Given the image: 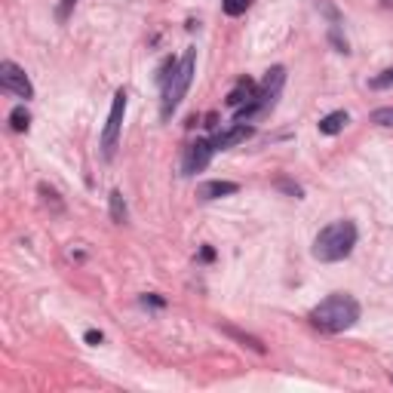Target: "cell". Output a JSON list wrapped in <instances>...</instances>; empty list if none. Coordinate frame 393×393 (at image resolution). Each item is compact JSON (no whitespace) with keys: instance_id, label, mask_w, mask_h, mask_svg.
<instances>
[{"instance_id":"277c9868","label":"cell","mask_w":393,"mask_h":393,"mask_svg":"<svg viewBox=\"0 0 393 393\" xmlns=\"http://www.w3.org/2000/svg\"><path fill=\"white\" fill-rule=\"evenodd\" d=\"M194 68H197V50H188L181 56V61L175 65V71L166 77L163 83V105H160V117L169 120L175 114V107L181 105V98L188 96L191 80H194Z\"/></svg>"},{"instance_id":"ffe728a7","label":"cell","mask_w":393,"mask_h":393,"mask_svg":"<svg viewBox=\"0 0 393 393\" xmlns=\"http://www.w3.org/2000/svg\"><path fill=\"white\" fill-rule=\"evenodd\" d=\"M276 188H283V191H289V194H292V197H302V194H304V191H302V188H298V184H292V181H286V179H280V181H276Z\"/></svg>"},{"instance_id":"603a6c76","label":"cell","mask_w":393,"mask_h":393,"mask_svg":"<svg viewBox=\"0 0 393 393\" xmlns=\"http://www.w3.org/2000/svg\"><path fill=\"white\" fill-rule=\"evenodd\" d=\"M200 258H203V261H212V258H215V252L209 249V246H206V249H203V252H200Z\"/></svg>"},{"instance_id":"ba28073f","label":"cell","mask_w":393,"mask_h":393,"mask_svg":"<svg viewBox=\"0 0 393 393\" xmlns=\"http://www.w3.org/2000/svg\"><path fill=\"white\" fill-rule=\"evenodd\" d=\"M252 135H255V129H252V126H246V123H234V126L221 129V133L212 138V148L215 151H228V148H234V144L249 142Z\"/></svg>"},{"instance_id":"30bf717a","label":"cell","mask_w":393,"mask_h":393,"mask_svg":"<svg viewBox=\"0 0 393 393\" xmlns=\"http://www.w3.org/2000/svg\"><path fill=\"white\" fill-rule=\"evenodd\" d=\"M252 96H255V83H252L249 77H243V80H240L234 89L228 92V105H230V107H243V105L249 102Z\"/></svg>"},{"instance_id":"3957f363","label":"cell","mask_w":393,"mask_h":393,"mask_svg":"<svg viewBox=\"0 0 393 393\" xmlns=\"http://www.w3.org/2000/svg\"><path fill=\"white\" fill-rule=\"evenodd\" d=\"M283 87H286V68L276 65V68H271V71L265 74L261 87H255V96H252L243 107H237V123H249V120H255V117L271 114L274 107H276V98H280Z\"/></svg>"},{"instance_id":"5b68a950","label":"cell","mask_w":393,"mask_h":393,"mask_svg":"<svg viewBox=\"0 0 393 393\" xmlns=\"http://www.w3.org/2000/svg\"><path fill=\"white\" fill-rule=\"evenodd\" d=\"M123 117H126V89H117V92H114V102H111V114H107V123H105V129H102V154H105V160H111L114 151H117L120 129H123Z\"/></svg>"},{"instance_id":"6da1fadb","label":"cell","mask_w":393,"mask_h":393,"mask_svg":"<svg viewBox=\"0 0 393 393\" xmlns=\"http://www.w3.org/2000/svg\"><path fill=\"white\" fill-rule=\"evenodd\" d=\"M359 320V302L348 292H335V295L322 298L311 311V322L322 332H348Z\"/></svg>"},{"instance_id":"7402d4cb","label":"cell","mask_w":393,"mask_h":393,"mask_svg":"<svg viewBox=\"0 0 393 393\" xmlns=\"http://www.w3.org/2000/svg\"><path fill=\"white\" fill-rule=\"evenodd\" d=\"M142 304H154V307H163L166 302H163V298H160V295H144V298H142Z\"/></svg>"},{"instance_id":"9a60e30c","label":"cell","mask_w":393,"mask_h":393,"mask_svg":"<svg viewBox=\"0 0 393 393\" xmlns=\"http://www.w3.org/2000/svg\"><path fill=\"white\" fill-rule=\"evenodd\" d=\"M252 6V0H221V10L228 15H243Z\"/></svg>"},{"instance_id":"8fae6325","label":"cell","mask_w":393,"mask_h":393,"mask_svg":"<svg viewBox=\"0 0 393 393\" xmlns=\"http://www.w3.org/2000/svg\"><path fill=\"white\" fill-rule=\"evenodd\" d=\"M350 123V117H348V111H332V114H326L317 126H320V133L322 135H338L344 126Z\"/></svg>"},{"instance_id":"9c48e42d","label":"cell","mask_w":393,"mask_h":393,"mask_svg":"<svg viewBox=\"0 0 393 393\" xmlns=\"http://www.w3.org/2000/svg\"><path fill=\"white\" fill-rule=\"evenodd\" d=\"M240 191V184L237 181H203L197 188V197L200 200H218V197H230Z\"/></svg>"},{"instance_id":"44dd1931","label":"cell","mask_w":393,"mask_h":393,"mask_svg":"<svg viewBox=\"0 0 393 393\" xmlns=\"http://www.w3.org/2000/svg\"><path fill=\"white\" fill-rule=\"evenodd\" d=\"M102 341H105L102 332H96V329H89V332H87V344H89V348H98Z\"/></svg>"},{"instance_id":"2e32d148","label":"cell","mask_w":393,"mask_h":393,"mask_svg":"<svg viewBox=\"0 0 393 393\" xmlns=\"http://www.w3.org/2000/svg\"><path fill=\"white\" fill-rule=\"evenodd\" d=\"M369 87H372V89H387V87H393V68L381 71L378 77H372V80H369Z\"/></svg>"},{"instance_id":"d6986e66","label":"cell","mask_w":393,"mask_h":393,"mask_svg":"<svg viewBox=\"0 0 393 393\" xmlns=\"http://www.w3.org/2000/svg\"><path fill=\"white\" fill-rule=\"evenodd\" d=\"M329 40H332V43L338 46V52H350V50H348V40H341V34H338V28H332V31H329Z\"/></svg>"},{"instance_id":"52a82bcc","label":"cell","mask_w":393,"mask_h":393,"mask_svg":"<svg viewBox=\"0 0 393 393\" xmlns=\"http://www.w3.org/2000/svg\"><path fill=\"white\" fill-rule=\"evenodd\" d=\"M212 142H206V138H197L194 144H188V151H184V175H194V172H203L206 166H209V160H212Z\"/></svg>"},{"instance_id":"e0dca14e","label":"cell","mask_w":393,"mask_h":393,"mask_svg":"<svg viewBox=\"0 0 393 393\" xmlns=\"http://www.w3.org/2000/svg\"><path fill=\"white\" fill-rule=\"evenodd\" d=\"M372 123H378V126H393V107H378V111H372Z\"/></svg>"},{"instance_id":"ac0fdd59","label":"cell","mask_w":393,"mask_h":393,"mask_svg":"<svg viewBox=\"0 0 393 393\" xmlns=\"http://www.w3.org/2000/svg\"><path fill=\"white\" fill-rule=\"evenodd\" d=\"M74 6H77V0H61V3H59V22H68V15H71V10H74Z\"/></svg>"},{"instance_id":"5bb4252c","label":"cell","mask_w":393,"mask_h":393,"mask_svg":"<svg viewBox=\"0 0 393 393\" xmlns=\"http://www.w3.org/2000/svg\"><path fill=\"white\" fill-rule=\"evenodd\" d=\"M111 218L117 225H126V200H123L120 191H111Z\"/></svg>"},{"instance_id":"7c38bea8","label":"cell","mask_w":393,"mask_h":393,"mask_svg":"<svg viewBox=\"0 0 393 393\" xmlns=\"http://www.w3.org/2000/svg\"><path fill=\"white\" fill-rule=\"evenodd\" d=\"M225 335H230V338H237L240 344H246V348H252L255 353H265V344L258 341V338H252V335H246V332H240V329H234V326H218Z\"/></svg>"},{"instance_id":"8992f818","label":"cell","mask_w":393,"mask_h":393,"mask_svg":"<svg viewBox=\"0 0 393 393\" xmlns=\"http://www.w3.org/2000/svg\"><path fill=\"white\" fill-rule=\"evenodd\" d=\"M0 87L6 92H15L19 98H34V87H31L25 68H19L15 61H0Z\"/></svg>"},{"instance_id":"4fadbf2b","label":"cell","mask_w":393,"mask_h":393,"mask_svg":"<svg viewBox=\"0 0 393 393\" xmlns=\"http://www.w3.org/2000/svg\"><path fill=\"white\" fill-rule=\"evenodd\" d=\"M10 126L15 129V133H28L31 114L25 111V105H19V107H13V111H10Z\"/></svg>"},{"instance_id":"7a4b0ae2","label":"cell","mask_w":393,"mask_h":393,"mask_svg":"<svg viewBox=\"0 0 393 393\" xmlns=\"http://www.w3.org/2000/svg\"><path fill=\"white\" fill-rule=\"evenodd\" d=\"M357 225H353L350 218H341V221H332V225H326L317 234V240H313V258L317 261H326V265H332V261H344L353 252V246H357Z\"/></svg>"}]
</instances>
